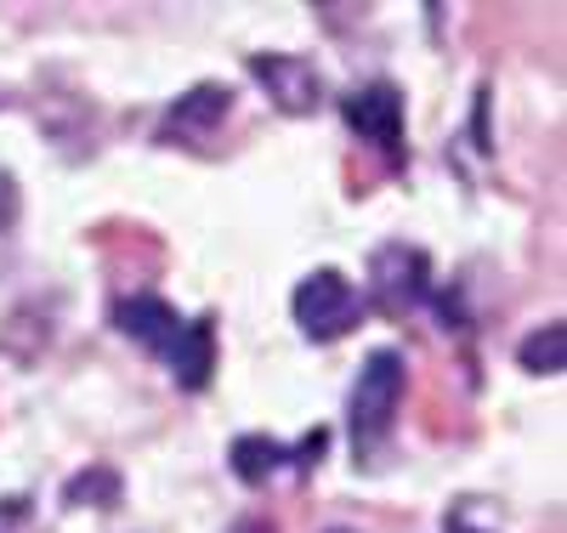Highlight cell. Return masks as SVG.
<instances>
[{
    "mask_svg": "<svg viewBox=\"0 0 567 533\" xmlns=\"http://www.w3.org/2000/svg\"><path fill=\"white\" fill-rule=\"evenodd\" d=\"M398 403H403V358L381 347V352H369V363L358 375V392H352V438H358V454L386 438V426L398 420Z\"/></svg>",
    "mask_w": 567,
    "mask_h": 533,
    "instance_id": "cell-1",
    "label": "cell"
},
{
    "mask_svg": "<svg viewBox=\"0 0 567 533\" xmlns=\"http://www.w3.org/2000/svg\"><path fill=\"white\" fill-rule=\"evenodd\" d=\"M449 533H477V527H465V522H449Z\"/></svg>",
    "mask_w": 567,
    "mask_h": 533,
    "instance_id": "cell-9",
    "label": "cell"
},
{
    "mask_svg": "<svg viewBox=\"0 0 567 533\" xmlns=\"http://www.w3.org/2000/svg\"><path fill=\"white\" fill-rule=\"evenodd\" d=\"M120 329L131 335V341H142L148 352H176V341H182V329H187V324H182L165 301L136 296V301L120 307Z\"/></svg>",
    "mask_w": 567,
    "mask_h": 533,
    "instance_id": "cell-3",
    "label": "cell"
},
{
    "mask_svg": "<svg viewBox=\"0 0 567 533\" xmlns=\"http://www.w3.org/2000/svg\"><path fill=\"white\" fill-rule=\"evenodd\" d=\"M171 363H176L182 386H205L210 380V324H187L176 352H171Z\"/></svg>",
    "mask_w": 567,
    "mask_h": 533,
    "instance_id": "cell-6",
    "label": "cell"
},
{
    "mask_svg": "<svg viewBox=\"0 0 567 533\" xmlns=\"http://www.w3.org/2000/svg\"><path fill=\"white\" fill-rule=\"evenodd\" d=\"M516 358H523L528 375H561V363H567V335H561V324H545L539 335H528Z\"/></svg>",
    "mask_w": 567,
    "mask_h": 533,
    "instance_id": "cell-7",
    "label": "cell"
},
{
    "mask_svg": "<svg viewBox=\"0 0 567 533\" xmlns=\"http://www.w3.org/2000/svg\"><path fill=\"white\" fill-rule=\"evenodd\" d=\"M347 120H352L358 131H369V136H381L386 148H392V142H398V120H403V109H398V91H392V85L358 91L352 103H347Z\"/></svg>",
    "mask_w": 567,
    "mask_h": 533,
    "instance_id": "cell-5",
    "label": "cell"
},
{
    "mask_svg": "<svg viewBox=\"0 0 567 533\" xmlns=\"http://www.w3.org/2000/svg\"><path fill=\"white\" fill-rule=\"evenodd\" d=\"M256 74L284 96V109H312L318 103V74L307 69V63H296V58H256Z\"/></svg>",
    "mask_w": 567,
    "mask_h": 533,
    "instance_id": "cell-4",
    "label": "cell"
},
{
    "mask_svg": "<svg viewBox=\"0 0 567 533\" xmlns=\"http://www.w3.org/2000/svg\"><path fill=\"white\" fill-rule=\"evenodd\" d=\"M290 312L296 324L312 335V341H336V335H347L363 312V296L336 273V267H323V273H307L296 284V296H290Z\"/></svg>",
    "mask_w": 567,
    "mask_h": 533,
    "instance_id": "cell-2",
    "label": "cell"
},
{
    "mask_svg": "<svg viewBox=\"0 0 567 533\" xmlns=\"http://www.w3.org/2000/svg\"><path fill=\"white\" fill-rule=\"evenodd\" d=\"M233 465H239L245 482H267L284 465V449L267 443V438H239V443H233Z\"/></svg>",
    "mask_w": 567,
    "mask_h": 533,
    "instance_id": "cell-8",
    "label": "cell"
}]
</instances>
